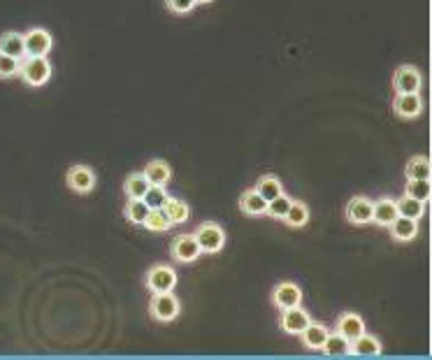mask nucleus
Returning a JSON list of instances; mask_svg holds the SVG:
<instances>
[{"label": "nucleus", "mask_w": 432, "mask_h": 360, "mask_svg": "<svg viewBox=\"0 0 432 360\" xmlns=\"http://www.w3.org/2000/svg\"><path fill=\"white\" fill-rule=\"evenodd\" d=\"M397 217V207H395V198H389V195H384V198L374 200L372 205V223L374 226H381V228H389L391 221Z\"/></svg>", "instance_id": "ddd939ff"}, {"label": "nucleus", "mask_w": 432, "mask_h": 360, "mask_svg": "<svg viewBox=\"0 0 432 360\" xmlns=\"http://www.w3.org/2000/svg\"><path fill=\"white\" fill-rule=\"evenodd\" d=\"M372 205H374V200L367 198V195H353L344 207L346 221L348 223H353V226L372 223Z\"/></svg>", "instance_id": "0eeeda50"}, {"label": "nucleus", "mask_w": 432, "mask_h": 360, "mask_svg": "<svg viewBox=\"0 0 432 360\" xmlns=\"http://www.w3.org/2000/svg\"><path fill=\"white\" fill-rule=\"evenodd\" d=\"M381 351H384V346H381L379 337H374V334L363 332L351 342V356L374 358V356H381Z\"/></svg>", "instance_id": "f3484780"}, {"label": "nucleus", "mask_w": 432, "mask_h": 360, "mask_svg": "<svg viewBox=\"0 0 432 360\" xmlns=\"http://www.w3.org/2000/svg\"><path fill=\"white\" fill-rule=\"evenodd\" d=\"M328 334H330V330L326 326L314 323V321H311V323L304 328V330L297 334V337H300V342H302V346L307 351H321L323 344H326V339H328Z\"/></svg>", "instance_id": "2eb2a0df"}, {"label": "nucleus", "mask_w": 432, "mask_h": 360, "mask_svg": "<svg viewBox=\"0 0 432 360\" xmlns=\"http://www.w3.org/2000/svg\"><path fill=\"white\" fill-rule=\"evenodd\" d=\"M142 228H147L149 232H168L170 228H173V221L168 219V214L163 212V207L161 210H149Z\"/></svg>", "instance_id": "c85d7f7f"}, {"label": "nucleus", "mask_w": 432, "mask_h": 360, "mask_svg": "<svg viewBox=\"0 0 432 360\" xmlns=\"http://www.w3.org/2000/svg\"><path fill=\"white\" fill-rule=\"evenodd\" d=\"M393 112H395V117L404 119V121L418 119L423 114L421 93H395V98H393Z\"/></svg>", "instance_id": "423d86ee"}, {"label": "nucleus", "mask_w": 432, "mask_h": 360, "mask_svg": "<svg viewBox=\"0 0 432 360\" xmlns=\"http://www.w3.org/2000/svg\"><path fill=\"white\" fill-rule=\"evenodd\" d=\"M423 74L414 66H400L393 72V88L395 93H421Z\"/></svg>", "instance_id": "39448f33"}, {"label": "nucleus", "mask_w": 432, "mask_h": 360, "mask_svg": "<svg viewBox=\"0 0 432 360\" xmlns=\"http://www.w3.org/2000/svg\"><path fill=\"white\" fill-rule=\"evenodd\" d=\"M207 3H212V0H195V5H207Z\"/></svg>", "instance_id": "f704fd0d"}, {"label": "nucleus", "mask_w": 432, "mask_h": 360, "mask_svg": "<svg viewBox=\"0 0 432 360\" xmlns=\"http://www.w3.org/2000/svg\"><path fill=\"white\" fill-rule=\"evenodd\" d=\"M282 221L286 226H288V228H304V226L309 223V207H307V202L293 200Z\"/></svg>", "instance_id": "412c9836"}, {"label": "nucleus", "mask_w": 432, "mask_h": 360, "mask_svg": "<svg viewBox=\"0 0 432 360\" xmlns=\"http://www.w3.org/2000/svg\"><path fill=\"white\" fill-rule=\"evenodd\" d=\"M311 323V317L309 312H304V309L297 305V307H291V309H282V317H279V326H282V330L286 334H300L304 328Z\"/></svg>", "instance_id": "f8f14e48"}, {"label": "nucleus", "mask_w": 432, "mask_h": 360, "mask_svg": "<svg viewBox=\"0 0 432 360\" xmlns=\"http://www.w3.org/2000/svg\"><path fill=\"white\" fill-rule=\"evenodd\" d=\"M95 172L88 166H72L68 170V174H66V184L70 191H75V193H79V195H86V193H91L93 188H95Z\"/></svg>", "instance_id": "1a4fd4ad"}, {"label": "nucleus", "mask_w": 432, "mask_h": 360, "mask_svg": "<svg viewBox=\"0 0 432 360\" xmlns=\"http://www.w3.org/2000/svg\"><path fill=\"white\" fill-rule=\"evenodd\" d=\"M165 5H168V10L175 12V14H188V12H193L195 8V0H165Z\"/></svg>", "instance_id": "72a5a7b5"}, {"label": "nucleus", "mask_w": 432, "mask_h": 360, "mask_svg": "<svg viewBox=\"0 0 432 360\" xmlns=\"http://www.w3.org/2000/svg\"><path fill=\"white\" fill-rule=\"evenodd\" d=\"M195 242H198L202 254H219L226 244V230L221 228L216 221H205L193 232Z\"/></svg>", "instance_id": "f03ea898"}, {"label": "nucleus", "mask_w": 432, "mask_h": 360, "mask_svg": "<svg viewBox=\"0 0 432 360\" xmlns=\"http://www.w3.org/2000/svg\"><path fill=\"white\" fill-rule=\"evenodd\" d=\"M430 179H406V186H404V195H411V198L416 200H423L428 202L430 200Z\"/></svg>", "instance_id": "7c9ffc66"}, {"label": "nucleus", "mask_w": 432, "mask_h": 360, "mask_svg": "<svg viewBox=\"0 0 432 360\" xmlns=\"http://www.w3.org/2000/svg\"><path fill=\"white\" fill-rule=\"evenodd\" d=\"M321 351L326 353V356H330V358L351 356V339H346L344 334H340V332H330Z\"/></svg>", "instance_id": "6ab92c4d"}, {"label": "nucleus", "mask_w": 432, "mask_h": 360, "mask_svg": "<svg viewBox=\"0 0 432 360\" xmlns=\"http://www.w3.org/2000/svg\"><path fill=\"white\" fill-rule=\"evenodd\" d=\"M19 59L8 54H0V79H12L19 74Z\"/></svg>", "instance_id": "473e14b6"}, {"label": "nucleus", "mask_w": 432, "mask_h": 360, "mask_svg": "<svg viewBox=\"0 0 432 360\" xmlns=\"http://www.w3.org/2000/svg\"><path fill=\"white\" fill-rule=\"evenodd\" d=\"M19 77L28 86H44L52 77V63L47 56H23L19 63Z\"/></svg>", "instance_id": "f257e3e1"}, {"label": "nucleus", "mask_w": 432, "mask_h": 360, "mask_svg": "<svg viewBox=\"0 0 432 360\" xmlns=\"http://www.w3.org/2000/svg\"><path fill=\"white\" fill-rule=\"evenodd\" d=\"M395 207H397L400 217H409V219H414V221H421L423 214H425V202L411 198V195H402V198H395Z\"/></svg>", "instance_id": "5701e85b"}, {"label": "nucleus", "mask_w": 432, "mask_h": 360, "mask_svg": "<svg viewBox=\"0 0 432 360\" xmlns=\"http://www.w3.org/2000/svg\"><path fill=\"white\" fill-rule=\"evenodd\" d=\"M163 212L168 214V219L173 221V226L186 223V221L190 219V207L184 200H179V198H168V200H165Z\"/></svg>", "instance_id": "b1692460"}, {"label": "nucleus", "mask_w": 432, "mask_h": 360, "mask_svg": "<svg viewBox=\"0 0 432 360\" xmlns=\"http://www.w3.org/2000/svg\"><path fill=\"white\" fill-rule=\"evenodd\" d=\"M170 256L175 258L177 263H195L202 256L198 242H195L193 235H177L170 244Z\"/></svg>", "instance_id": "9b49d317"}, {"label": "nucleus", "mask_w": 432, "mask_h": 360, "mask_svg": "<svg viewBox=\"0 0 432 360\" xmlns=\"http://www.w3.org/2000/svg\"><path fill=\"white\" fill-rule=\"evenodd\" d=\"M144 286L151 293H165V290H175L177 286V272L173 265L158 263L154 268H149V272L144 274Z\"/></svg>", "instance_id": "20e7f679"}, {"label": "nucleus", "mask_w": 432, "mask_h": 360, "mask_svg": "<svg viewBox=\"0 0 432 360\" xmlns=\"http://www.w3.org/2000/svg\"><path fill=\"white\" fill-rule=\"evenodd\" d=\"M406 179H430V159L428 156H414L404 168Z\"/></svg>", "instance_id": "cd10ccee"}, {"label": "nucleus", "mask_w": 432, "mask_h": 360, "mask_svg": "<svg viewBox=\"0 0 432 360\" xmlns=\"http://www.w3.org/2000/svg\"><path fill=\"white\" fill-rule=\"evenodd\" d=\"M144 177L149 179V184H170V179H173V168L168 166L165 161L161 159H156V161H149L147 163V168L142 170Z\"/></svg>", "instance_id": "aec40b11"}, {"label": "nucleus", "mask_w": 432, "mask_h": 360, "mask_svg": "<svg viewBox=\"0 0 432 360\" xmlns=\"http://www.w3.org/2000/svg\"><path fill=\"white\" fill-rule=\"evenodd\" d=\"M389 230L395 242H411V239H416V235H418V221L409 219V217H400L397 214V217L391 221Z\"/></svg>", "instance_id": "dca6fc26"}, {"label": "nucleus", "mask_w": 432, "mask_h": 360, "mask_svg": "<svg viewBox=\"0 0 432 360\" xmlns=\"http://www.w3.org/2000/svg\"><path fill=\"white\" fill-rule=\"evenodd\" d=\"M149 188V179L144 177V172H132L126 177L124 181V193L126 198H142Z\"/></svg>", "instance_id": "bb28decb"}, {"label": "nucleus", "mask_w": 432, "mask_h": 360, "mask_svg": "<svg viewBox=\"0 0 432 360\" xmlns=\"http://www.w3.org/2000/svg\"><path fill=\"white\" fill-rule=\"evenodd\" d=\"M265 210H268V200L260 198L256 188H246L239 198V212L246 217H265Z\"/></svg>", "instance_id": "a211bd4d"}, {"label": "nucleus", "mask_w": 432, "mask_h": 360, "mask_svg": "<svg viewBox=\"0 0 432 360\" xmlns=\"http://www.w3.org/2000/svg\"><path fill=\"white\" fill-rule=\"evenodd\" d=\"M54 47V37L44 28H30L23 33V52L26 56H49Z\"/></svg>", "instance_id": "6e6552de"}, {"label": "nucleus", "mask_w": 432, "mask_h": 360, "mask_svg": "<svg viewBox=\"0 0 432 360\" xmlns=\"http://www.w3.org/2000/svg\"><path fill=\"white\" fill-rule=\"evenodd\" d=\"M253 188H256V191L260 193V198L272 200V198H277V195L284 191V184H282V179H279L277 174H263L256 181V186H253Z\"/></svg>", "instance_id": "a878e982"}, {"label": "nucleus", "mask_w": 432, "mask_h": 360, "mask_svg": "<svg viewBox=\"0 0 432 360\" xmlns=\"http://www.w3.org/2000/svg\"><path fill=\"white\" fill-rule=\"evenodd\" d=\"M335 332L344 334L346 339H351L353 342L358 334L365 332V321L353 312H342L337 317V321H335Z\"/></svg>", "instance_id": "4468645a"}, {"label": "nucleus", "mask_w": 432, "mask_h": 360, "mask_svg": "<svg viewBox=\"0 0 432 360\" xmlns=\"http://www.w3.org/2000/svg\"><path fill=\"white\" fill-rule=\"evenodd\" d=\"M0 54L14 56V59L21 61L26 56V52H23V33L8 30V33L0 35Z\"/></svg>", "instance_id": "4be33fe9"}, {"label": "nucleus", "mask_w": 432, "mask_h": 360, "mask_svg": "<svg viewBox=\"0 0 432 360\" xmlns=\"http://www.w3.org/2000/svg\"><path fill=\"white\" fill-rule=\"evenodd\" d=\"M147 214H149V207L142 198H128V202H126V207H124V217L130 226H142Z\"/></svg>", "instance_id": "393cba45"}, {"label": "nucleus", "mask_w": 432, "mask_h": 360, "mask_svg": "<svg viewBox=\"0 0 432 360\" xmlns=\"http://www.w3.org/2000/svg\"><path fill=\"white\" fill-rule=\"evenodd\" d=\"M179 312H181V305L173 290L151 293V302H149L151 319L161 321V323H170V321H175L177 317H179Z\"/></svg>", "instance_id": "7ed1b4c3"}, {"label": "nucleus", "mask_w": 432, "mask_h": 360, "mask_svg": "<svg viewBox=\"0 0 432 360\" xmlns=\"http://www.w3.org/2000/svg\"><path fill=\"white\" fill-rule=\"evenodd\" d=\"M168 198L170 195H168V191H165V186H161V184H149L147 193L142 195V200L147 202L149 210H161Z\"/></svg>", "instance_id": "2f4dec72"}, {"label": "nucleus", "mask_w": 432, "mask_h": 360, "mask_svg": "<svg viewBox=\"0 0 432 360\" xmlns=\"http://www.w3.org/2000/svg\"><path fill=\"white\" fill-rule=\"evenodd\" d=\"M272 305H275L279 312L282 309H291L302 305V290L297 283L293 281H279L275 288H272Z\"/></svg>", "instance_id": "9d476101"}, {"label": "nucleus", "mask_w": 432, "mask_h": 360, "mask_svg": "<svg viewBox=\"0 0 432 360\" xmlns=\"http://www.w3.org/2000/svg\"><path fill=\"white\" fill-rule=\"evenodd\" d=\"M291 202H293V198H291L288 193H284V191H282V193L277 195V198L268 200V210H265V217L282 221V219L286 217V212H288Z\"/></svg>", "instance_id": "c756f323"}]
</instances>
